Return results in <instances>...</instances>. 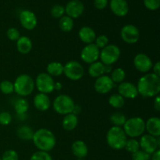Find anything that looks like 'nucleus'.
<instances>
[{"instance_id": "obj_1", "label": "nucleus", "mask_w": 160, "mask_h": 160, "mask_svg": "<svg viewBox=\"0 0 160 160\" xmlns=\"http://www.w3.org/2000/svg\"><path fill=\"white\" fill-rule=\"evenodd\" d=\"M136 87L143 97L156 96L160 92V78L154 73H147L139 79Z\"/></svg>"}, {"instance_id": "obj_2", "label": "nucleus", "mask_w": 160, "mask_h": 160, "mask_svg": "<svg viewBox=\"0 0 160 160\" xmlns=\"http://www.w3.org/2000/svg\"><path fill=\"white\" fill-rule=\"evenodd\" d=\"M32 141L39 151L46 152L53 149L56 143L54 134L45 128H41L36 131L33 136Z\"/></svg>"}, {"instance_id": "obj_3", "label": "nucleus", "mask_w": 160, "mask_h": 160, "mask_svg": "<svg viewBox=\"0 0 160 160\" xmlns=\"http://www.w3.org/2000/svg\"><path fill=\"white\" fill-rule=\"evenodd\" d=\"M127 135L124 131L120 127H112L106 134V142L109 146L116 150L124 148L126 144Z\"/></svg>"}, {"instance_id": "obj_4", "label": "nucleus", "mask_w": 160, "mask_h": 160, "mask_svg": "<svg viewBox=\"0 0 160 160\" xmlns=\"http://www.w3.org/2000/svg\"><path fill=\"white\" fill-rule=\"evenodd\" d=\"M34 85V81L31 77L28 74H20L13 84L14 92L20 96H28L33 92Z\"/></svg>"}, {"instance_id": "obj_5", "label": "nucleus", "mask_w": 160, "mask_h": 160, "mask_svg": "<svg viewBox=\"0 0 160 160\" xmlns=\"http://www.w3.org/2000/svg\"><path fill=\"white\" fill-rule=\"evenodd\" d=\"M123 127L126 135L134 138L140 137L145 132V122L141 117H132L129 120H127Z\"/></svg>"}, {"instance_id": "obj_6", "label": "nucleus", "mask_w": 160, "mask_h": 160, "mask_svg": "<svg viewBox=\"0 0 160 160\" xmlns=\"http://www.w3.org/2000/svg\"><path fill=\"white\" fill-rule=\"evenodd\" d=\"M75 104L73 98L67 95H59L53 102V108L57 113L67 115L72 113L74 109Z\"/></svg>"}, {"instance_id": "obj_7", "label": "nucleus", "mask_w": 160, "mask_h": 160, "mask_svg": "<svg viewBox=\"0 0 160 160\" xmlns=\"http://www.w3.org/2000/svg\"><path fill=\"white\" fill-rule=\"evenodd\" d=\"M120 56V50L116 45H107L99 53L101 62L104 65H112L115 63Z\"/></svg>"}, {"instance_id": "obj_8", "label": "nucleus", "mask_w": 160, "mask_h": 160, "mask_svg": "<svg viewBox=\"0 0 160 160\" xmlns=\"http://www.w3.org/2000/svg\"><path fill=\"white\" fill-rule=\"evenodd\" d=\"M63 73L72 81H78L84 73V67L78 61H69L63 66Z\"/></svg>"}, {"instance_id": "obj_9", "label": "nucleus", "mask_w": 160, "mask_h": 160, "mask_svg": "<svg viewBox=\"0 0 160 160\" xmlns=\"http://www.w3.org/2000/svg\"><path fill=\"white\" fill-rule=\"evenodd\" d=\"M34 84L41 93L48 94L55 89V83L52 77L47 73H41L38 75Z\"/></svg>"}, {"instance_id": "obj_10", "label": "nucleus", "mask_w": 160, "mask_h": 160, "mask_svg": "<svg viewBox=\"0 0 160 160\" xmlns=\"http://www.w3.org/2000/svg\"><path fill=\"white\" fill-rule=\"evenodd\" d=\"M122 39L126 43H137L140 38V32L138 28L133 24H127L123 27L120 31Z\"/></svg>"}, {"instance_id": "obj_11", "label": "nucleus", "mask_w": 160, "mask_h": 160, "mask_svg": "<svg viewBox=\"0 0 160 160\" xmlns=\"http://www.w3.org/2000/svg\"><path fill=\"white\" fill-rule=\"evenodd\" d=\"M139 145L144 152L149 155L153 154L159 147V137L155 138L150 134H145L142 137Z\"/></svg>"}, {"instance_id": "obj_12", "label": "nucleus", "mask_w": 160, "mask_h": 160, "mask_svg": "<svg viewBox=\"0 0 160 160\" xmlns=\"http://www.w3.org/2000/svg\"><path fill=\"white\" fill-rule=\"evenodd\" d=\"M99 53V48L95 44H88L81 51V58L86 63L92 64L98 60Z\"/></svg>"}, {"instance_id": "obj_13", "label": "nucleus", "mask_w": 160, "mask_h": 160, "mask_svg": "<svg viewBox=\"0 0 160 160\" xmlns=\"http://www.w3.org/2000/svg\"><path fill=\"white\" fill-rule=\"evenodd\" d=\"M115 84L110 77L107 75H102L97 78L95 82V90L99 94H107L113 88Z\"/></svg>"}, {"instance_id": "obj_14", "label": "nucleus", "mask_w": 160, "mask_h": 160, "mask_svg": "<svg viewBox=\"0 0 160 160\" xmlns=\"http://www.w3.org/2000/svg\"><path fill=\"white\" fill-rule=\"evenodd\" d=\"M134 65L141 73H146L149 71L153 67L151 59L144 53L136 55L134 59Z\"/></svg>"}, {"instance_id": "obj_15", "label": "nucleus", "mask_w": 160, "mask_h": 160, "mask_svg": "<svg viewBox=\"0 0 160 160\" xmlns=\"http://www.w3.org/2000/svg\"><path fill=\"white\" fill-rule=\"evenodd\" d=\"M20 22L23 28L31 31L37 25V17L31 11L23 10L20 13Z\"/></svg>"}, {"instance_id": "obj_16", "label": "nucleus", "mask_w": 160, "mask_h": 160, "mask_svg": "<svg viewBox=\"0 0 160 160\" xmlns=\"http://www.w3.org/2000/svg\"><path fill=\"white\" fill-rule=\"evenodd\" d=\"M84 10V4L79 0H71L65 7V12L70 18H78L82 15Z\"/></svg>"}, {"instance_id": "obj_17", "label": "nucleus", "mask_w": 160, "mask_h": 160, "mask_svg": "<svg viewBox=\"0 0 160 160\" xmlns=\"http://www.w3.org/2000/svg\"><path fill=\"white\" fill-rule=\"evenodd\" d=\"M118 92L123 98H133L138 95L137 87L131 82H122L118 87Z\"/></svg>"}, {"instance_id": "obj_18", "label": "nucleus", "mask_w": 160, "mask_h": 160, "mask_svg": "<svg viewBox=\"0 0 160 160\" xmlns=\"http://www.w3.org/2000/svg\"><path fill=\"white\" fill-rule=\"evenodd\" d=\"M110 9L115 15L124 17L128 13L129 6L126 0H111Z\"/></svg>"}, {"instance_id": "obj_19", "label": "nucleus", "mask_w": 160, "mask_h": 160, "mask_svg": "<svg viewBox=\"0 0 160 160\" xmlns=\"http://www.w3.org/2000/svg\"><path fill=\"white\" fill-rule=\"evenodd\" d=\"M34 106L39 111H46L49 109L51 106L49 97L48 95L44 93H38L34 96Z\"/></svg>"}, {"instance_id": "obj_20", "label": "nucleus", "mask_w": 160, "mask_h": 160, "mask_svg": "<svg viewBox=\"0 0 160 160\" xmlns=\"http://www.w3.org/2000/svg\"><path fill=\"white\" fill-rule=\"evenodd\" d=\"M145 130L150 135L155 138L160 136V119L159 117H151L145 123Z\"/></svg>"}, {"instance_id": "obj_21", "label": "nucleus", "mask_w": 160, "mask_h": 160, "mask_svg": "<svg viewBox=\"0 0 160 160\" xmlns=\"http://www.w3.org/2000/svg\"><path fill=\"white\" fill-rule=\"evenodd\" d=\"M79 38L86 44H92L96 38L95 31L90 27H83L79 31Z\"/></svg>"}, {"instance_id": "obj_22", "label": "nucleus", "mask_w": 160, "mask_h": 160, "mask_svg": "<svg viewBox=\"0 0 160 160\" xmlns=\"http://www.w3.org/2000/svg\"><path fill=\"white\" fill-rule=\"evenodd\" d=\"M88 146L84 142L81 140L76 141L72 145V152L78 159H83L88 154Z\"/></svg>"}, {"instance_id": "obj_23", "label": "nucleus", "mask_w": 160, "mask_h": 160, "mask_svg": "<svg viewBox=\"0 0 160 160\" xmlns=\"http://www.w3.org/2000/svg\"><path fill=\"white\" fill-rule=\"evenodd\" d=\"M17 48L21 54H28L32 48L31 40L27 36H20L17 41Z\"/></svg>"}, {"instance_id": "obj_24", "label": "nucleus", "mask_w": 160, "mask_h": 160, "mask_svg": "<svg viewBox=\"0 0 160 160\" xmlns=\"http://www.w3.org/2000/svg\"><path fill=\"white\" fill-rule=\"evenodd\" d=\"M78 123V118L77 115L73 113H70L65 115L62 120V125L64 130L67 131H71L76 128Z\"/></svg>"}, {"instance_id": "obj_25", "label": "nucleus", "mask_w": 160, "mask_h": 160, "mask_svg": "<svg viewBox=\"0 0 160 160\" xmlns=\"http://www.w3.org/2000/svg\"><path fill=\"white\" fill-rule=\"evenodd\" d=\"M104 67L105 65L102 62H93L90 65L88 68V73L92 78H99L104 74Z\"/></svg>"}, {"instance_id": "obj_26", "label": "nucleus", "mask_w": 160, "mask_h": 160, "mask_svg": "<svg viewBox=\"0 0 160 160\" xmlns=\"http://www.w3.org/2000/svg\"><path fill=\"white\" fill-rule=\"evenodd\" d=\"M47 72L51 77H59L63 73V66L59 62H51L47 66Z\"/></svg>"}, {"instance_id": "obj_27", "label": "nucleus", "mask_w": 160, "mask_h": 160, "mask_svg": "<svg viewBox=\"0 0 160 160\" xmlns=\"http://www.w3.org/2000/svg\"><path fill=\"white\" fill-rule=\"evenodd\" d=\"M34 134V132L33 131L32 128L28 126H21L18 128L17 131V134L19 138L23 141L32 140Z\"/></svg>"}, {"instance_id": "obj_28", "label": "nucleus", "mask_w": 160, "mask_h": 160, "mask_svg": "<svg viewBox=\"0 0 160 160\" xmlns=\"http://www.w3.org/2000/svg\"><path fill=\"white\" fill-rule=\"evenodd\" d=\"M29 108V104L28 102L25 98H20L16 100L14 103V109L17 112V115H21V114H25Z\"/></svg>"}, {"instance_id": "obj_29", "label": "nucleus", "mask_w": 160, "mask_h": 160, "mask_svg": "<svg viewBox=\"0 0 160 160\" xmlns=\"http://www.w3.org/2000/svg\"><path fill=\"white\" fill-rule=\"evenodd\" d=\"M59 28L64 32H70L73 28V20L68 16L61 17L59 20Z\"/></svg>"}, {"instance_id": "obj_30", "label": "nucleus", "mask_w": 160, "mask_h": 160, "mask_svg": "<svg viewBox=\"0 0 160 160\" xmlns=\"http://www.w3.org/2000/svg\"><path fill=\"white\" fill-rule=\"evenodd\" d=\"M109 103L112 107L120 109L124 106V98H123L120 94H113L109 97Z\"/></svg>"}, {"instance_id": "obj_31", "label": "nucleus", "mask_w": 160, "mask_h": 160, "mask_svg": "<svg viewBox=\"0 0 160 160\" xmlns=\"http://www.w3.org/2000/svg\"><path fill=\"white\" fill-rule=\"evenodd\" d=\"M110 122L115 127H123L126 122L127 119L125 115H123L121 112H114L109 117Z\"/></svg>"}, {"instance_id": "obj_32", "label": "nucleus", "mask_w": 160, "mask_h": 160, "mask_svg": "<svg viewBox=\"0 0 160 160\" xmlns=\"http://www.w3.org/2000/svg\"><path fill=\"white\" fill-rule=\"evenodd\" d=\"M126 77V73L122 68H116L112 72L110 78L113 81L114 84L116 83H122L125 79Z\"/></svg>"}, {"instance_id": "obj_33", "label": "nucleus", "mask_w": 160, "mask_h": 160, "mask_svg": "<svg viewBox=\"0 0 160 160\" xmlns=\"http://www.w3.org/2000/svg\"><path fill=\"white\" fill-rule=\"evenodd\" d=\"M124 148L127 151L133 154V153L138 151L139 148H140V145H139V142L137 140H135L134 138H131L129 139V140H127Z\"/></svg>"}, {"instance_id": "obj_34", "label": "nucleus", "mask_w": 160, "mask_h": 160, "mask_svg": "<svg viewBox=\"0 0 160 160\" xmlns=\"http://www.w3.org/2000/svg\"><path fill=\"white\" fill-rule=\"evenodd\" d=\"M0 91L5 95H10L14 92L13 84L7 80L2 81L0 83Z\"/></svg>"}, {"instance_id": "obj_35", "label": "nucleus", "mask_w": 160, "mask_h": 160, "mask_svg": "<svg viewBox=\"0 0 160 160\" xmlns=\"http://www.w3.org/2000/svg\"><path fill=\"white\" fill-rule=\"evenodd\" d=\"M30 160H52V159L46 152L38 151L31 156Z\"/></svg>"}, {"instance_id": "obj_36", "label": "nucleus", "mask_w": 160, "mask_h": 160, "mask_svg": "<svg viewBox=\"0 0 160 160\" xmlns=\"http://www.w3.org/2000/svg\"><path fill=\"white\" fill-rule=\"evenodd\" d=\"M65 12V8L60 5H56L51 9V14L55 18H60Z\"/></svg>"}, {"instance_id": "obj_37", "label": "nucleus", "mask_w": 160, "mask_h": 160, "mask_svg": "<svg viewBox=\"0 0 160 160\" xmlns=\"http://www.w3.org/2000/svg\"><path fill=\"white\" fill-rule=\"evenodd\" d=\"M150 158H151L150 155L144 152L143 150L139 149L138 151L132 154L133 160H149Z\"/></svg>"}, {"instance_id": "obj_38", "label": "nucleus", "mask_w": 160, "mask_h": 160, "mask_svg": "<svg viewBox=\"0 0 160 160\" xmlns=\"http://www.w3.org/2000/svg\"><path fill=\"white\" fill-rule=\"evenodd\" d=\"M144 4L149 10H156L160 6V0H144Z\"/></svg>"}, {"instance_id": "obj_39", "label": "nucleus", "mask_w": 160, "mask_h": 160, "mask_svg": "<svg viewBox=\"0 0 160 160\" xmlns=\"http://www.w3.org/2000/svg\"><path fill=\"white\" fill-rule=\"evenodd\" d=\"M109 43V38L107 36L104 35H99L97 38H95V45L98 47V48H103L106 46Z\"/></svg>"}, {"instance_id": "obj_40", "label": "nucleus", "mask_w": 160, "mask_h": 160, "mask_svg": "<svg viewBox=\"0 0 160 160\" xmlns=\"http://www.w3.org/2000/svg\"><path fill=\"white\" fill-rule=\"evenodd\" d=\"M2 160H18V154L16 151L12 149L7 150L3 153Z\"/></svg>"}, {"instance_id": "obj_41", "label": "nucleus", "mask_w": 160, "mask_h": 160, "mask_svg": "<svg viewBox=\"0 0 160 160\" xmlns=\"http://www.w3.org/2000/svg\"><path fill=\"white\" fill-rule=\"evenodd\" d=\"M12 121V117L8 112H0V124L3 126H7Z\"/></svg>"}, {"instance_id": "obj_42", "label": "nucleus", "mask_w": 160, "mask_h": 160, "mask_svg": "<svg viewBox=\"0 0 160 160\" xmlns=\"http://www.w3.org/2000/svg\"><path fill=\"white\" fill-rule=\"evenodd\" d=\"M6 35H7L8 38L11 41H17L19 38L20 37V32L18 31V30L14 28H9L7 32H6Z\"/></svg>"}, {"instance_id": "obj_43", "label": "nucleus", "mask_w": 160, "mask_h": 160, "mask_svg": "<svg viewBox=\"0 0 160 160\" xmlns=\"http://www.w3.org/2000/svg\"><path fill=\"white\" fill-rule=\"evenodd\" d=\"M108 0H94V5L98 9H103L106 7Z\"/></svg>"}, {"instance_id": "obj_44", "label": "nucleus", "mask_w": 160, "mask_h": 160, "mask_svg": "<svg viewBox=\"0 0 160 160\" xmlns=\"http://www.w3.org/2000/svg\"><path fill=\"white\" fill-rule=\"evenodd\" d=\"M154 107L156 111L159 112L160 111V97L159 95H156L154 101Z\"/></svg>"}, {"instance_id": "obj_45", "label": "nucleus", "mask_w": 160, "mask_h": 160, "mask_svg": "<svg viewBox=\"0 0 160 160\" xmlns=\"http://www.w3.org/2000/svg\"><path fill=\"white\" fill-rule=\"evenodd\" d=\"M153 70H154V74H156V76L159 77L160 76V63L159 62H157L153 67Z\"/></svg>"}, {"instance_id": "obj_46", "label": "nucleus", "mask_w": 160, "mask_h": 160, "mask_svg": "<svg viewBox=\"0 0 160 160\" xmlns=\"http://www.w3.org/2000/svg\"><path fill=\"white\" fill-rule=\"evenodd\" d=\"M152 160H160V151L159 149L156 150L152 155Z\"/></svg>"}, {"instance_id": "obj_47", "label": "nucleus", "mask_w": 160, "mask_h": 160, "mask_svg": "<svg viewBox=\"0 0 160 160\" xmlns=\"http://www.w3.org/2000/svg\"><path fill=\"white\" fill-rule=\"evenodd\" d=\"M112 71V67L111 65H105L104 67V73H109Z\"/></svg>"}, {"instance_id": "obj_48", "label": "nucleus", "mask_w": 160, "mask_h": 160, "mask_svg": "<svg viewBox=\"0 0 160 160\" xmlns=\"http://www.w3.org/2000/svg\"><path fill=\"white\" fill-rule=\"evenodd\" d=\"M0 160H2V159H1V158H0Z\"/></svg>"}]
</instances>
